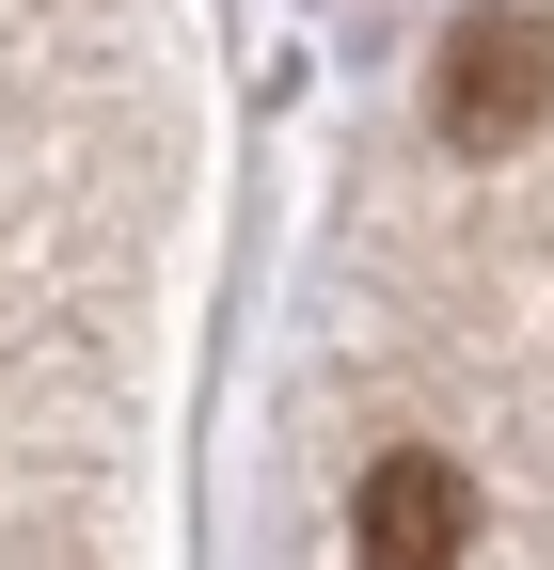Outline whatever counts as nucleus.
Listing matches in <instances>:
<instances>
[{
	"label": "nucleus",
	"mask_w": 554,
	"mask_h": 570,
	"mask_svg": "<svg viewBox=\"0 0 554 570\" xmlns=\"http://www.w3.org/2000/svg\"><path fill=\"white\" fill-rule=\"evenodd\" d=\"M538 111H554V32L523 17V0H475V17L444 32V63H428V127L459 142V159H523Z\"/></svg>",
	"instance_id": "nucleus-1"
},
{
	"label": "nucleus",
	"mask_w": 554,
	"mask_h": 570,
	"mask_svg": "<svg viewBox=\"0 0 554 570\" xmlns=\"http://www.w3.org/2000/svg\"><path fill=\"white\" fill-rule=\"evenodd\" d=\"M349 570H475V475L444 444H380L349 475Z\"/></svg>",
	"instance_id": "nucleus-2"
}]
</instances>
